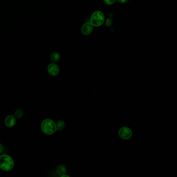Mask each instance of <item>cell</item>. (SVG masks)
<instances>
[{"mask_svg":"<svg viewBox=\"0 0 177 177\" xmlns=\"http://www.w3.org/2000/svg\"><path fill=\"white\" fill-rule=\"evenodd\" d=\"M41 129L43 132L46 135L54 134L57 130L56 124L50 119L44 120L41 124Z\"/></svg>","mask_w":177,"mask_h":177,"instance_id":"2","label":"cell"},{"mask_svg":"<svg viewBox=\"0 0 177 177\" xmlns=\"http://www.w3.org/2000/svg\"><path fill=\"white\" fill-rule=\"evenodd\" d=\"M111 24H112V19L111 18H108V19H107L106 21V26L110 27L111 26Z\"/></svg>","mask_w":177,"mask_h":177,"instance_id":"13","label":"cell"},{"mask_svg":"<svg viewBox=\"0 0 177 177\" xmlns=\"http://www.w3.org/2000/svg\"><path fill=\"white\" fill-rule=\"evenodd\" d=\"M50 60L52 63H55L59 61L60 59V55L58 52H54L50 55Z\"/></svg>","mask_w":177,"mask_h":177,"instance_id":"8","label":"cell"},{"mask_svg":"<svg viewBox=\"0 0 177 177\" xmlns=\"http://www.w3.org/2000/svg\"><path fill=\"white\" fill-rule=\"evenodd\" d=\"M104 2L107 5H112L114 3L116 0H103Z\"/></svg>","mask_w":177,"mask_h":177,"instance_id":"12","label":"cell"},{"mask_svg":"<svg viewBox=\"0 0 177 177\" xmlns=\"http://www.w3.org/2000/svg\"><path fill=\"white\" fill-rule=\"evenodd\" d=\"M23 112L21 109H18L14 113V116L15 118H20L23 116Z\"/></svg>","mask_w":177,"mask_h":177,"instance_id":"11","label":"cell"},{"mask_svg":"<svg viewBox=\"0 0 177 177\" xmlns=\"http://www.w3.org/2000/svg\"><path fill=\"white\" fill-rule=\"evenodd\" d=\"M16 118L12 115H9L6 117L5 120V124L6 126L8 127H12L16 124Z\"/></svg>","mask_w":177,"mask_h":177,"instance_id":"7","label":"cell"},{"mask_svg":"<svg viewBox=\"0 0 177 177\" xmlns=\"http://www.w3.org/2000/svg\"><path fill=\"white\" fill-rule=\"evenodd\" d=\"M14 166V161L11 156L7 155H2L0 156V168L5 171L12 169Z\"/></svg>","mask_w":177,"mask_h":177,"instance_id":"1","label":"cell"},{"mask_svg":"<svg viewBox=\"0 0 177 177\" xmlns=\"http://www.w3.org/2000/svg\"><path fill=\"white\" fill-rule=\"evenodd\" d=\"M118 2L120 3H126L127 2L128 0H117Z\"/></svg>","mask_w":177,"mask_h":177,"instance_id":"14","label":"cell"},{"mask_svg":"<svg viewBox=\"0 0 177 177\" xmlns=\"http://www.w3.org/2000/svg\"><path fill=\"white\" fill-rule=\"evenodd\" d=\"M104 21V15L100 11L95 12L90 18V23L93 26H101Z\"/></svg>","mask_w":177,"mask_h":177,"instance_id":"3","label":"cell"},{"mask_svg":"<svg viewBox=\"0 0 177 177\" xmlns=\"http://www.w3.org/2000/svg\"><path fill=\"white\" fill-rule=\"evenodd\" d=\"M93 30V26L91 24V23H85L82 26L81 28V32L84 35L90 34L92 33Z\"/></svg>","mask_w":177,"mask_h":177,"instance_id":"6","label":"cell"},{"mask_svg":"<svg viewBox=\"0 0 177 177\" xmlns=\"http://www.w3.org/2000/svg\"><path fill=\"white\" fill-rule=\"evenodd\" d=\"M56 126L57 130H61L63 129L65 127V123L63 121H58L56 123Z\"/></svg>","mask_w":177,"mask_h":177,"instance_id":"10","label":"cell"},{"mask_svg":"<svg viewBox=\"0 0 177 177\" xmlns=\"http://www.w3.org/2000/svg\"><path fill=\"white\" fill-rule=\"evenodd\" d=\"M118 135L122 139L127 140L130 139L132 136V131L128 127H122L118 131Z\"/></svg>","mask_w":177,"mask_h":177,"instance_id":"4","label":"cell"},{"mask_svg":"<svg viewBox=\"0 0 177 177\" xmlns=\"http://www.w3.org/2000/svg\"><path fill=\"white\" fill-rule=\"evenodd\" d=\"M47 70L49 74L52 76H56L59 74V68L55 63H52L48 66Z\"/></svg>","mask_w":177,"mask_h":177,"instance_id":"5","label":"cell"},{"mask_svg":"<svg viewBox=\"0 0 177 177\" xmlns=\"http://www.w3.org/2000/svg\"><path fill=\"white\" fill-rule=\"evenodd\" d=\"M66 167L64 166V165H60L57 167V172L58 174L60 176L64 175L66 173Z\"/></svg>","mask_w":177,"mask_h":177,"instance_id":"9","label":"cell"},{"mask_svg":"<svg viewBox=\"0 0 177 177\" xmlns=\"http://www.w3.org/2000/svg\"><path fill=\"white\" fill-rule=\"evenodd\" d=\"M3 150V147L2 144H0V153L2 152Z\"/></svg>","mask_w":177,"mask_h":177,"instance_id":"15","label":"cell"}]
</instances>
